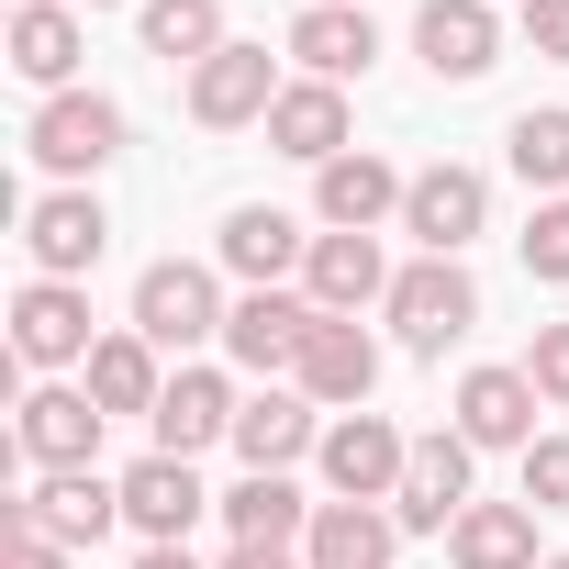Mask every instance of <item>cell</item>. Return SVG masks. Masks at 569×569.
<instances>
[{"label":"cell","instance_id":"2e32d148","mask_svg":"<svg viewBox=\"0 0 569 569\" xmlns=\"http://www.w3.org/2000/svg\"><path fill=\"white\" fill-rule=\"evenodd\" d=\"M391 257H380V234H313V257H302V302L313 313H369V302H391Z\"/></svg>","mask_w":569,"mask_h":569},{"label":"cell","instance_id":"52a82bcc","mask_svg":"<svg viewBox=\"0 0 569 569\" xmlns=\"http://www.w3.org/2000/svg\"><path fill=\"white\" fill-rule=\"evenodd\" d=\"M279 90H291V79H279V57H268V46H223V57H201V68H190V123H201V134L268 123V112H279Z\"/></svg>","mask_w":569,"mask_h":569},{"label":"cell","instance_id":"484cf974","mask_svg":"<svg viewBox=\"0 0 569 569\" xmlns=\"http://www.w3.org/2000/svg\"><path fill=\"white\" fill-rule=\"evenodd\" d=\"M79 391H90L101 413H157V402H168V369H157V347H146L134 325H123V336H101V347H90Z\"/></svg>","mask_w":569,"mask_h":569},{"label":"cell","instance_id":"ffe728a7","mask_svg":"<svg viewBox=\"0 0 569 569\" xmlns=\"http://www.w3.org/2000/svg\"><path fill=\"white\" fill-rule=\"evenodd\" d=\"M234 413H246V402H234V380H223V369H179V380H168V402H157L146 425H157V458H201L212 436H234Z\"/></svg>","mask_w":569,"mask_h":569},{"label":"cell","instance_id":"9a60e30c","mask_svg":"<svg viewBox=\"0 0 569 569\" xmlns=\"http://www.w3.org/2000/svg\"><path fill=\"white\" fill-rule=\"evenodd\" d=\"M402 168L391 157H369V146H347L336 168H313V212H325V234H380L391 212H402Z\"/></svg>","mask_w":569,"mask_h":569},{"label":"cell","instance_id":"ba28073f","mask_svg":"<svg viewBox=\"0 0 569 569\" xmlns=\"http://www.w3.org/2000/svg\"><path fill=\"white\" fill-rule=\"evenodd\" d=\"M480 223H491V179H480V168H458V157L413 168V190H402V234H413L425 257H458Z\"/></svg>","mask_w":569,"mask_h":569},{"label":"cell","instance_id":"f546056e","mask_svg":"<svg viewBox=\"0 0 569 569\" xmlns=\"http://www.w3.org/2000/svg\"><path fill=\"white\" fill-rule=\"evenodd\" d=\"M502 146H513V179H525L536 201H558V190H569V112H513V134H502Z\"/></svg>","mask_w":569,"mask_h":569},{"label":"cell","instance_id":"e575fe53","mask_svg":"<svg viewBox=\"0 0 569 569\" xmlns=\"http://www.w3.org/2000/svg\"><path fill=\"white\" fill-rule=\"evenodd\" d=\"M12 547V569H68V547H46V536H0Z\"/></svg>","mask_w":569,"mask_h":569},{"label":"cell","instance_id":"44dd1931","mask_svg":"<svg viewBox=\"0 0 569 569\" xmlns=\"http://www.w3.org/2000/svg\"><path fill=\"white\" fill-rule=\"evenodd\" d=\"M536 402H547V391H536L525 369H469V380H458V436H469V447H536Z\"/></svg>","mask_w":569,"mask_h":569},{"label":"cell","instance_id":"9c48e42d","mask_svg":"<svg viewBox=\"0 0 569 569\" xmlns=\"http://www.w3.org/2000/svg\"><path fill=\"white\" fill-rule=\"evenodd\" d=\"M90 291L79 279H23V302H12V358L23 369H90Z\"/></svg>","mask_w":569,"mask_h":569},{"label":"cell","instance_id":"1f68e13d","mask_svg":"<svg viewBox=\"0 0 569 569\" xmlns=\"http://www.w3.org/2000/svg\"><path fill=\"white\" fill-rule=\"evenodd\" d=\"M525 279H569V201H536V223H525Z\"/></svg>","mask_w":569,"mask_h":569},{"label":"cell","instance_id":"836d02e7","mask_svg":"<svg viewBox=\"0 0 569 569\" xmlns=\"http://www.w3.org/2000/svg\"><path fill=\"white\" fill-rule=\"evenodd\" d=\"M525 34H536V57L569 68V0H525Z\"/></svg>","mask_w":569,"mask_h":569},{"label":"cell","instance_id":"7a4b0ae2","mask_svg":"<svg viewBox=\"0 0 569 569\" xmlns=\"http://www.w3.org/2000/svg\"><path fill=\"white\" fill-rule=\"evenodd\" d=\"M223 325H234V302L201 257H157L134 279V336L146 347H223Z\"/></svg>","mask_w":569,"mask_h":569},{"label":"cell","instance_id":"277c9868","mask_svg":"<svg viewBox=\"0 0 569 569\" xmlns=\"http://www.w3.org/2000/svg\"><path fill=\"white\" fill-rule=\"evenodd\" d=\"M123 525V480H101V469H46L23 502H12V525L0 536H46V547H101Z\"/></svg>","mask_w":569,"mask_h":569},{"label":"cell","instance_id":"8992f818","mask_svg":"<svg viewBox=\"0 0 569 569\" xmlns=\"http://www.w3.org/2000/svg\"><path fill=\"white\" fill-rule=\"evenodd\" d=\"M313 458H325V491H336V502H391L402 469H413V436H402L391 413H336Z\"/></svg>","mask_w":569,"mask_h":569},{"label":"cell","instance_id":"83f0119b","mask_svg":"<svg viewBox=\"0 0 569 569\" xmlns=\"http://www.w3.org/2000/svg\"><path fill=\"white\" fill-rule=\"evenodd\" d=\"M313 447H325V425H313L302 391H257V402L234 413V458H246V469H291V458H313Z\"/></svg>","mask_w":569,"mask_h":569},{"label":"cell","instance_id":"74e56055","mask_svg":"<svg viewBox=\"0 0 569 569\" xmlns=\"http://www.w3.org/2000/svg\"><path fill=\"white\" fill-rule=\"evenodd\" d=\"M90 12H112V0H90Z\"/></svg>","mask_w":569,"mask_h":569},{"label":"cell","instance_id":"cb8c5ba5","mask_svg":"<svg viewBox=\"0 0 569 569\" xmlns=\"http://www.w3.org/2000/svg\"><path fill=\"white\" fill-rule=\"evenodd\" d=\"M79 12H68V0H23V12H12V46H0V57H12V79H34L46 101L79 79Z\"/></svg>","mask_w":569,"mask_h":569},{"label":"cell","instance_id":"5b68a950","mask_svg":"<svg viewBox=\"0 0 569 569\" xmlns=\"http://www.w3.org/2000/svg\"><path fill=\"white\" fill-rule=\"evenodd\" d=\"M291 391L325 402V413H369V391H380V336H369L358 313H313V336H302V358H291Z\"/></svg>","mask_w":569,"mask_h":569},{"label":"cell","instance_id":"f35d334b","mask_svg":"<svg viewBox=\"0 0 569 569\" xmlns=\"http://www.w3.org/2000/svg\"><path fill=\"white\" fill-rule=\"evenodd\" d=\"M547 569H569V558H547Z\"/></svg>","mask_w":569,"mask_h":569},{"label":"cell","instance_id":"d590c367","mask_svg":"<svg viewBox=\"0 0 569 569\" xmlns=\"http://www.w3.org/2000/svg\"><path fill=\"white\" fill-rule=\"evenodd\" d=\"M223 569H302V547H234Z\"/></svg>","mask_w":569,"mask_h":569},{"label":"cell","instance_id":"603a6c76","mask_svg":"<svg viewBox=\"0 0 569 569\" xmlns=\"http://www.w3.org/2000/svg\"><path fill=\"white\" fill-rule=\"evenodd\" d=\"M268 146L302 157V168H336V157H347V90H336V79H291L279 112H268Z\"/></svg>","mask_w":569,"mask_h":569},{"label":"cell","instance_id":"3957f363","mask_svg":"<svg viewBox=\"0 0 569 569\" xmlns=\"http://www.w3.org/2000/svg\"><path fill=\"white\" fill-rule=\"evenodd\" d=\"M380 313H391V336H402L413 358H447V347L480 325V279H469L458 257H413V268L391 279V302H380Z\"/></svg>","mask_w":569,"mask_h":569},{"label":"cell","instance_id":"4dcf8cb0","mask_svg":"<svg viewBox=\"0 0 569 569\" xmlns=\"http://www.w3.org/2000/svg\"><path fill=\"white\" fill-rule=\"evenodd\" d=\"M525 502L536 513H569V436H536L525 447Z\"/></svg>","mask_w":569,"mask_h":569},{"label":"cell","instance_id":"e0dca14e","mask_svg":"<svg viewBox=\"0 0 569 569\" xmlns=\"http://www.w3.org/2000/svg\"><path fill=\"white\" fill-rule=\"evenodd\" d=\"M302 257H313V234H302L291 212H268V201H234V212H223V246H212V268H234L246 291H279Z\"/></svg>","mask_w":569,"mask_h":569},{"label":"cell","instance_id":"f1b7e54d","mask_svg":"<svg viewBox=\"0 0 569 569\" xmlns=\"http://www.w3.org/2000/svg\"><path fill=\"white\" fill-rule=\"evenodd\" d=\"M134 23H146V57H168V68H201V57H223V46H234L212 0H146Z\"/></svg>","mask_w":569,"mask_h":569},{"label":"cell","instance_id":"5bb4252c","mask_svg":"<svg viewBox=\"0 0 569 569\" xmlns=\"http://www.w3.org/2000/svg\"><path fill=\"white\" fill-rule=\"evenodd\" d=\"M201 513H212V491H201L190 458H157V447H146V458L123 469V525H134L146 547H190Z\"/></svg>","mask_w":569,"mask_h":569},{"label":"cell","instance_id":"d4e9b609","mask_svg":"<svg viewBox=\"0 0 569 569\" xmlns=\"http://www.w3.org/2000/svg\"><path fill=\"white\" fill-rule=\"evenodd\" d=\"M391 547H402L391 502H325L302 536V569H391Z\"/></svg>","mask_w":569,"mask_h":569},{"label":"cell","instance_id":"4fadbf2b","mask_svg":"<svg viewBox=\"0 0 569 569\" xmlns=\"http://www.w3.org/2000/svg\"><path fill=\"white\" fill-rule=\"evenodd\" d=\"M101 402L90 391H68V380H46V391H23V413H12V447L34 458V469H90L101 458Z\"/></svg>","mask_w":569,"mask_h":569},{"label":"cell","instance_id":"7402d4cb","mask_svg":"<svg viewBox=\"0 0 569 569\" xmlns=\"http://www.w3.org/2000/svg\"><path fill=\"white\" fill-rule=\"evenodd\" d=\"M302 336H313V302H291V291H246L234 325H223V358L268 380V369H291V358H302Z\"/></svg>","mask_w":569,"mask_h":569},{"label":"cell","instance_id":"4316f807","mask_svg":"<svg viewBox=\"0 0 569 569\" xmlns=\"http://www.w3.org/2000/svg\"><path fill=\"white\" fill-rule=\"evenodd\" d=\"M447 558L458 569H547L536 558V502H469L447 525Z\"/></svg>","mask_w":569,"mask_h":569},{"label":"cell","instance_id":"30bf717a","mask_svg":"<svg viewBox=\"0 0 569 569\" xmlns=\"http://www.w3.org/2000/svg\"><path fill=\"white\" fill-rule=\"evenodd\" d=\"M101 246H112V212H101L90 190H46V201H23V257H34V279H90Z\"/></svg>","mask_w":569,"mask_h":569},{"label":"cell","instance_id":"8fae6325","mask_svg":"<svg viewBox=\"0 0 569 569\" xmlns=\"http://www.w3.org/2000/svg\"><path fill=\"white\" fill-rule=\"evenodd\" d=\"M469 436L447 425V436H413V469H402V491H391V525L402 536H447L458 513H469Z\"/></svg>","mask_w":569,"mask_h":569},{"label":"cell","instance_id":"6da1fadb","mask_svg":"<svg viewBox=\"0 0 569 569\" xmlns=\"http://www.w3.org/2000/svg\"><path fill=\"white\" fill-rule=\"evenodd\" d=\"M23 157L57 179V190H79V179H101L112 157H123V101H101V90H57L34 123H23Z\"/></svg>","mask_w":569,"mask_h":569},{"label":"cell","instance_id":"d6a6232c","mask_svg":"<svg viewBox=\"0 0 569 569\" xmlns=\"http://www.w3.org/2000/svg\"><path fill=\"white\" fill-rule=\"evenodd\" d=\"M525 380L569 413V325H536V347H525Z\"/></svg>","mask_w":569,"mask_h":569},{"label":"cell","instance_id":"ac0fdd59","mask_svg":"<svg viewBox=\"0 0 569 569\" xmlns=\"http://www.w3.org/2000/svg\"><path fill=\"white\" fill-rule=\"evenodd\" d=\"M212 513L234 525V547H302L325 502H302V480H291V469H246V480H234Z\"/></svg>","mask_w":569,"mask_h":569},{"label":"cell","instance_id":"7c38bea8","mask_svg":"<svg viewBox=\"0 0 569 569\" xmlns=\"http://www.w3.org/2000/svg\"><path fill=\"white\" fill-rule=\"evenodd\" d=\"M413 57L447 90H469V79L502 68V12H491V0H425V12H413Z\"/></svg>","mask_w":569,"mask_h":569},{"label":"cell","instance_id":"d6986e66","mask_svg":"<svg viewBox=\"0 0 569 569\" xmlns=\"http://www.w3.org/2000/svg\"><path fill=\"white\" fill-rule=\"evenodd\" d=\"M291 57H302V79H369V57H380V23L358 12V0H302V23H291Z\"/></svg>","mask_w":569,"mask_h":569},{"label":"cell","instance_id":"8d00e7d4","mask_svg":"<svg viewBox=\"0 0 569 569\" xmlns=\"http://www.w3.org/2000/svg\"><path fill=\"white\" fill-rule=\"evenodd\" d=\"M134 569H201V558H190V547H146Z\"/></svg>","mask_w":569,"mask_h":569}]
</instances>
